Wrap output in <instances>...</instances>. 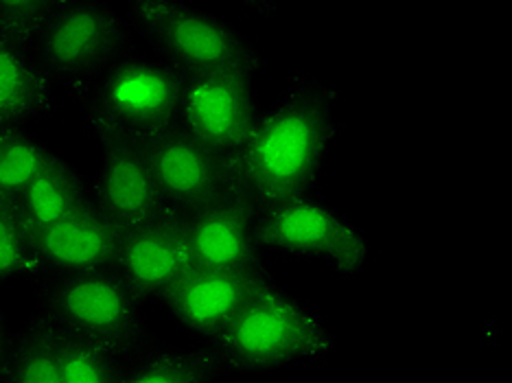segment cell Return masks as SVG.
Here are the masks:
<instances>
[{"instance_id":"30bf717a","label":"cell","mask_w":512,"mask_h":383,"mask_svg":"<svg viewBox=\"0 0 512 383\" xmlns=\"http://www.w3.org/2000/svg\"><path fill=\"white\" fill-rule=\"evenodd\" d=\"M156 187L171 215L186 217L230 193L228 162L178 123L143 147Z\"/></svg>"},{"instance_id":"d6986e66","label":"cell","mask_w":512,"mask_h":383,"mask_svg":"<svg viewBox=\"0 0 512 383\" xmlns=\"http://www.w3.org/2000/svg\"><path fill=\"white\" fill-rule=\"evenodd\" d=\"M55 156V149L29 130H0V202L16 204Z\"/></svg>"},{"instance_id":"e0dca14e","label":"cell","mask_w":512,"mask_h":383,"mask_svg":"<svg viewBox=\"0 0 512 383\" xmlns=\"http://www.w3.org/2000/svg\"><path fill=\"white\" fill-rule=\"evenodd\" d=\"M219 379L204 346H180L154 335L121 357L116 383H217Z\"/></svg>"},{"instance_id":"7c38bea8","label":"cell","mask_w":512,"mask_h":383,"mask_svg":"<svg viewBox=\"0 0 512 383\" xmlns=\"http://www.w3.org/2000/svg\"><path fill=\"white\" fill-rule=\"evenodd\" d=\"M101 160L92 176L95 206L121 232L156 224L171 215L151 176L141 147L99 145Z\"/></svg>"},{"instance_id":"6da1fadb","label":"cell","mask_w":512,"mask_h":383,"mask_svg":"<svg viewBox=\"0 0 512 383\" xmlns=\"http://www.w3.org/2000/svg\"><path fill=\"white\" fill-rule=\"evenodd\" d=\"M335 103L333 88L296 71L281 95L263 106L246 145L228 165L230 193L252 215L320 191L331 149L342 136Z\"/></svg>"},{"instance_id":"7a4b0ae2","label":"cell","mask_w":512,"mask_h":383,"mask_svg":"<svg viewBox=\"0 0 512 383\" xmlns=\"http://www.w3.org/2000/svg\"><path fill=\"white\" fill-rule=\"evenodd\" d=\"M204 348L213 357L221 379H226L302 364H327L337 348V338L322 313L276 281Z\"/></svg>"},{"instance_id":"52a82bcc","label":"cell","mask_w":512,"mask_h":383,"mask_svg":"<svg viewBox=\"0 0 512 383\" xmlns=\"http://www.w3.org/2000/svg\"><path fill=\"white\" fill-rule=\"evenodd\" d=\"M151 51L180 75H226L256 81L265 55L235 22L186 3L149 42Z\"/></svg>"},{"instance_id":"4fadbf2b","label":"cell","mask_w":512,"mask_h":383,"mask_svg":"<svg viewBox=\"0 0 512 383\" xmlns=\"http://www.w3.org/2000/svg\"><path fill=\"white\" fill-rule=\"evenodd\" d=\"M123 232L97 206L31 232V248L44 278L112 270Z\"/></svg>"},{"instance_id":"44dd1931","label":"cell","mask_w":512,"mask_h":383,"mask_svg":"<svg viewBox=\"0 0 512 383\" xmlns=\"http://www.w3.org/2000/svg\"><path fill=\"white\" fill-rule=\"evenodd\" d=\"M44 281L40 265L33 257L31 235L22 224L14 202H0V285Z\"/></svg>"},{"instance_id":"9c48e42d","label":"cell","mask_w":512,"mask_h":383,"mask_svg":"<svg viewBox=\"0 0 512 383\" xmlns=\"http://www.w3.org/2000/svg\"><path fill=\"white\" fill-rule=\"evenodd\" d=\"M274 283L276 278L267 265L252 270L195 268L158 307L173 327L204 346Z\"/></svg>"},{"instance_id":"ffe728a7","label":"cell","mask_w":512,"mask_h":383,"mask_svg":"<svg viewBox=\"0 0 512 383\" xmlns=\"http://www.w3.org/2000/svg\"><path fill=\"white\" fill-rule=\"evenodd\" d=\"M64 0H0V42L40 60Z\"/></svg>"},{"instance_id":"3957f363","label":"cell","mask_w":512,"mask_h":383,"mask_svg":"<svg viewBox=\"0 0 512 383\" xmlns=\"http://www.w3.org/2000/svg\"><path fill=\"white\" fill-rule=\"evenodd\" d=\"M182 75L156 55L127 57L75 99L97 145L143 147L180 123Z\"/></svg>"},{"instance_id":"5b68a950","label":"cell","mask_w":512,"mask_h":383,"mask_svg":"<svg viewBox=\"0 0 512 383\" xmlns=\"http://www.w3.org/2000/svg\"><path fill=\"white\" fill-rule=\"evenodd\" d=\"M252 217L256 241L265 254L324 263L344 281H355L368 268L372 257L368 237L322 191L294 197Z\"/></svg>"},{"instance_id":"2e32d148","label":"cell","mask_w":512,"mask_h":383,"mask_svg":"<svg viewBox=\"0 0 512 383\" xmlns=\"http://www.w3.org/2000/svg\"><path fill=\"white\" fill-rule=\"evenodd\" d=\"M95 206L92 176L57 154L18 197L16 208L29 235Z\"/></svg>"},{"instance_id":"9a60e30c","label":"cell","mask_w":512,"mask_h":383,"mask_svg":"<svg viewBox=\"0 0 512 383\" xmlns=\"http://www.w3.org/2000/svg\"><path fill=\"white\" fill-rule=\"evenodd\" d=\"M57 86L38 57L0 42V130H27L57 116Z\"/></svg>"},{"instance_id":"cb8c5ba5","label":"cell","mask_w":512,"mask_h":383,"mask_svg":"<svg viewBox=\"0 0 512 383\" xmlns=\"http://www.w3.org/2000/svg\"><path fill=\"white\" fill-rule=\"evenodd\" d=\"M11 340H14V329L9 327L7 311H5L3 300H0V383H3V377H5L7 359H9V351H11Z\"/></svg>"},{"instance_id":"603a6c76","label":"cell","mask_w":512,"mask_h":383,"mask_svg":"<svg viewBox=\"0 0 512 383\" xmlns=\"http://www.w3.org/2000/svg\"><path fill=\"white\" fill-rule=\"evenodd\" d=\"M184 5V0H132L123 7V16L136 40L141 38L149 44L180 14Z\"/></svg>"},{"instance_id":"ba28073f","label":"cell","mask_w":512,"mask_h":383,"mask_svg":"<svg viewBox=\"0 0 512 383\" xmlns=\"http://www.w3.org/2000/svg\"><path fill=\"white\" fill-rule=\"evenodd\" d=\"M263 103L254 81L226 75H182L180 125L224 162L246 145Z\"/></svg>"},{"instance_id":"ac0fdd59","label":"cell","mask_w":512,"mask_h":383,"mask_svg":"<svg viewBox=\"0 0 512 383\" xmlns=\"http://www.w3.org/2000/svg\"><path fill=\"white\" fill-rule=\"evenodd\" d=\"M3 383H64L62 333L36 309L14 329Z\"/></svg>"},{"instance_id":"277c9868","label":"cell","mask_w":512,"mask_h":383,"mask_svg":"<svg viewBox=\"0 0 512 383\" xmlns=\"http://www.w3.org/2000/svg\"><path fill=\"white\" fill-rule=\"evenodd\" d=\"M36 305L62 335L130 353L154 338L143 303L112 270L44 278L33 285Z\"/></svg>"},{"instance_id":"5bb4252c","label":"cell","mask_w":512,"mask_h":383,"mask_svg":"<svg viewBox=\"0 0 512 383\" xmlns=\"http://www.w3.org/2000/svg\"><path fill=\"white\" fill-rule=\"evenodd\" d=\"M182 219L195 268L252 270L263 268L265 252L254 235L250 208L235 195H226Z\"/></svg>"},{"instance_id":"7402d4cb","label":"cell","mask_w":512,"mask_h":383,"mask_svg":"<svg viewBox=\"0 0 512 383\" xmlns=\"http://www.w3.org/2000/svg\"><path fill=\"white\" fill-rule=\"evenodd\" d=\"M121 353L88 340L62 335V381L64 383H116Z\"/></svg>"},{"instance_id":"8992f818","label":"cell","mask_w":512,"mask_h":383,"mask_svg":"<svg viewBox=\"0 0 512 383\" xmlns=\"http://www.w3.org/2000/svg\"><path fill=\"white\" fill-rule=\"evenodd\" d=\"M138 53L123 9L103 0H64L40 62L73 101L114 66Z\"/></svg>"},{"instance_id":"8fae6325","label":"cell","mask_w":512,"mask_h":383,"mask_svg":"<svg viewBox=\"0 0 512 383\" xmlns=\"http://www.w3.org/2000/svg\"><path fill=\"white\" fill-rule=\"evenodd\" d=\"M193 270L195 261L180 217L125 230L112 265V272L143 305H160Z\"/></svg>"}]
</instances>
